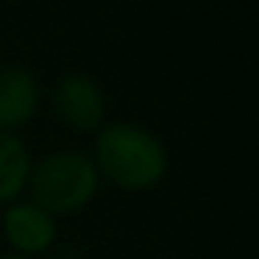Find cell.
<instances>
[{
	"instance_id": "7a4b0ae2",
	"label": "cell",
	"mask_w": 259,
	"mask_h": 259,
	"mask_svg": "<svg viewBox=\"0 0 259 259\" xmlns=\"http://www.w3.org/2000/svg\"><path fill=\"white\" fill-rule=\"evenodd\" d=\"M34 198L45 212H73L98 187V167L81 153H53L34 170Z\"/></svg>"
},
{
	"instance_id": "6da1fadb",
	"label": "cell",
	"mask_w": 259,
	"mask_h": 259,
	"mask_svg": "<svg viewBox=\"0 0 259 259\" xmlns=\"http://www.w3.org/2000/svg\"><path fill=\"white\" fill-rule=\"evenodd\" d=\"M164 162L162 142L137 125H109L98 137V164L128 190L153 184L164 173Z\"/></svg>"
},
{
	"instance_id": "52a82bcc",
	"label": "cell",
	"mask_w": 259,
	"mask_h": 259,
	"mask_svg": "<svg viewBox=\"0 0 259 259\" xmlns=\"http://www.w3.org/2000/svg\"><path fill=\"white\" fill-rule=\"evenodd\" d=\"M3 259H23V256H3Z\"/></svg>"
},
{
	"instance_id": "277c9868",
	"label": "cell",
	"mask_w": 259,
	"mask_h": 259,
	"mask_svg": "<svg viewBox=\"0 0 259 259\" xmlns=\"http://www.w3.org/2000/svg\"><path fill=\"white\" fill-rule=\"evenodd\" d=\"M39 90L31 73L25 70H3L0 73V125L14 128L31 120L36 112Z\"/></svg>"
},
{
	"instance_id": "5b68a950",
	"label": "cell",
	"mask_w": 259,
	"mask_h": 259,
	"mask_svg": "<svg viewBox=\"0 0 259 259\" xmlns=\"http://www.w3.org/2000/svg\"><path fill=\"white\" fill-rule=\"evenodd\" d=\"M53 234H56V223L45 209L23 203L6 212V237L20 251H42L53 242Z\"/></svg>"
},
{
	"instance_id": "3957f363",
	"label": "cell",
	"mask_w": 259,
	"mask_h": 259,
	"mask_svg": "<svg viewBox=\"0 0 259 259\" xmlns=\"http://www.w3.org/2000/svg\"><path fill=\"white\" fill-rule=\"evenodd\" d=\"M56 109L75 128H95L103 117V95L87 75H67L56 90Z\"/></svg>"
},
{
	"instance_id": "8992f818",
	"label": "cell",
	"mask_w": 259,
	"mask_h": 259,
	"mask_svg": "<svg viewBox=\"0 0 259 259\" xmlns=\"http://www.w3.org/2000/svg\"><path fill=\"white\" fill-rule=\"evenodd\" d=\"M28 179V153L12 134H0V201L20 192Z\"/></svg>"
}]
</instances>
